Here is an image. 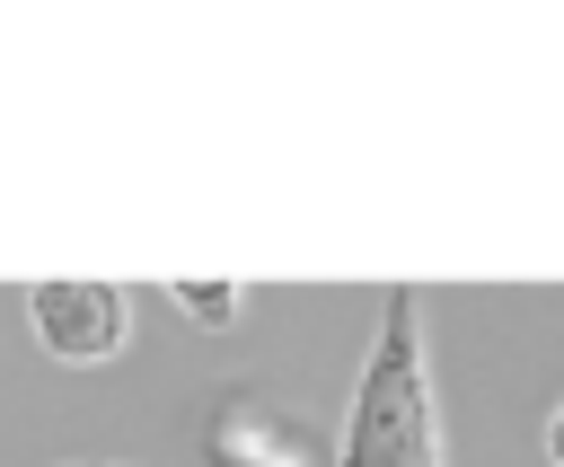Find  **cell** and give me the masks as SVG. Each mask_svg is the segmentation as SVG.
Wrapping results in <instances>:
<instances>
[{
	"label": "cell",
	"instance_id": "obj_1",
	"mask_svg": "<svg viewBox=\"0 0 564 467\" xmlns=\"http://www.w3.org/2000/svg\"><path fill=\"white\" fill-rule=\"evenodd\" d=\"M335 467H441V414H432V370H423V291L397 282L379 344L352 388V423Z\"/></svg>",
	"mask_w": 564,
	"mask_h": 467
},
{
	"label": "cell",
	"instance_id": "obj_5",
	"mask_svg": "<svg viewBox=\"0 0 564 467\" xmlns=\"http://www.w3.org/2000/svg\"><path fill=\"white\" fill-rule=\"evenodd\" d=\"M546 458L564 467V405H555V423H546Z\"/></svg>",
	"mask_w": 564,
	"mask_h": 467
},
{
	"label": "cell",
	"instance_id": "obj_3",
	"mask_svg": "<svg viewBox=\"0 0 564 467\" xmlns=\"http://www.w3.org/2000/svg\"><path fill=\"white\" fill-rule=\"evenodd\" d=\"M26 317H35V344L53 352V361H115L123 352V335H132V291L123 282H88V273H70V282H35L26 291Z\"/></svg>",
	"mask_w": 564,
	"mask_h": 467
},
{
	"label": "cell",
	"instance_id": "obj_4",
	"mask_svg": "<svg viewBox=\"0 0 564 467\" xmlns=\"http://www.w3.org/2000/svg\"><path fill=\"white\" fill-rule=\"evenodd\" d=\"M167 300H176L194 326H212V335H220V326H238V308H247V282H194V273H176V282H167Z\"/></svg>",
	"mask_w": 564,
	"mask_h": 467
},
{
	"label": "cell",
	"instance_id": "obj_2",
	"mask_svg": "<svg viewBox=\"0 0 564 467\" xmlns=\"http://www.w3.org/2000/svg\"><path fill=\"white\" fill-rule=\"evenodd\" d=\"M203 458H212V467H335V449L317 441V423L291 414V405H273L256 379H238V388L212 405Z\"/></svg>",
	"mask_w": 564,
	"mask_h": 467
}]
</instances>
